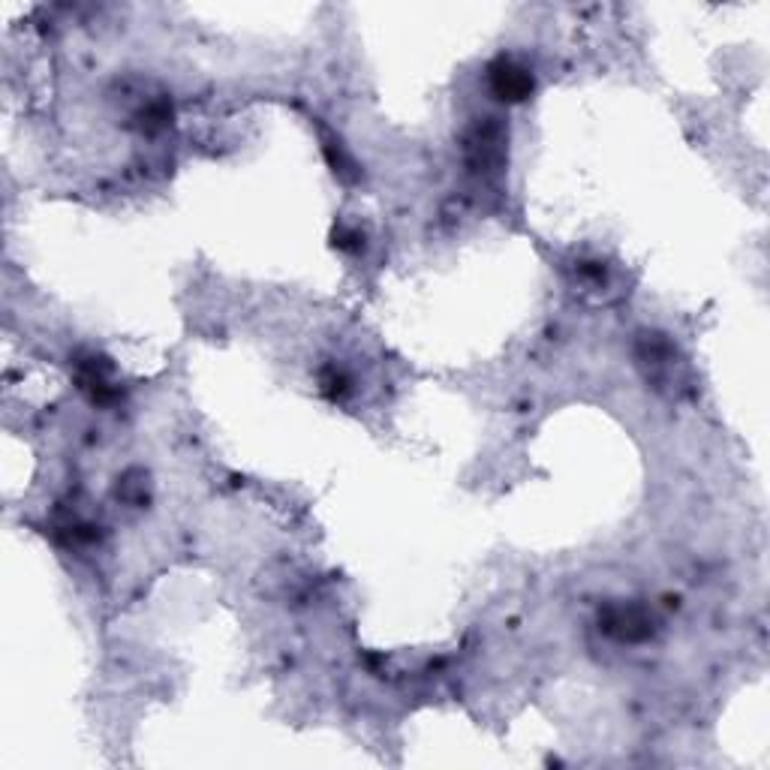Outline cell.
<instances>
[{"instance_id":"1","label":"cell","mask_w":770,"mask_h":770,"mask_svg":"<svg viewBox=\"0 0 770 770\" xmlns=\"http://www.w3.org/2000/svg\"><path fill=\"white\" fill-rule=\"evenodd\" d=\"M491 85H494V94H497L500 100H524V97L533 91L530 73L521 70V67H515L512 61H500V67H494Z\"/></svg>"}]
</instances>
